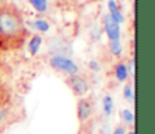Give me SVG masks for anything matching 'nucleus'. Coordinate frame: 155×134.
Wrapping results in <instances>:
<instances>
[{
    "mask_svg": "<svg viewBox=\"0 0 155 134\" xmlns=\"http://www.w3.org/2000/svg\"><path fill=\"white\" fill-rule=\"evenodd\" d=\"M88 68H90L93 72H99V69H101V65H99V62L97 61V60H91V61L88 62Z\"/></svg>",
    "mask_w": 155,
    "mask_h": 134,
    "instance_id": "nucleus-15",
    "label": "nucleus"
},
{
    "mask_svg": "<svg viewBox=\"0 0 155 134\" xmlns=\"http://www.w3.org/2000/svg\"><path fill=\"white\" fill-rule=\"evenodd\" d=\"M120 117H121V121H123L125 125H128V126H131V125L135 122L134 113H132L131 110H128V108H124V110H121L120 111Z\"/></svg>",
    "mask_w": 155,
    "mask_h": 134,
    "instance_id": "nucleus-13",
    "label": "nucleus"
},
{
    "mask_svg": "<svg viewBox=\"0 0 155 134\" xmlns=\"http://www.w3.org/2000/svg\"><path fill=\"white\" fill-rule=\"evenodd\" d=\"M109 49L110 53L114 57H120L123 53V45H121V39L117 41H109Z\"/></svg>",
    "mask_w": 155,
    "mask_h": 134,
    "instance_id": "nucleus-12",
    "label": "nucleus"
},
{
    "mask_svg": "<svg viewBox=\"0 0 155 134\" xmlns=\"http://www.w3.org/2000/svg\"><path fill=\"white\" fill-rule=\"evenodd\" d=\"M114 76L117 79V81L120 83H125L129 77V73H128V68H127V64L123 61H120L117 65L114 67Z\"/></svg>",
    "mask_w": 155,
    "mask_h": 134,
    "instance_id": "nucleus-7",
    "label": "nucleus"
},
{
    "mask_svg": "<svg viewBox=\"0 0 155 134\" xmlns=\"http://www.w3.org/2000/svg\"><path fill=\"white\" fill-rule=\"evenodd\" d=\"M107 10H109V15L113 20L117 22L118 24L124 23L125 18H124L123 11L120 10V7H118V4H117L116 0H107Z\"/></svg>",
    "mask_w": 155,
    "mask_h": 134,
    "instance_id": "nucleus-6",
    "label": "nucleus"
},
{
    "mask_svg": "<svg viewBox=\"0 0 155 134\" xmlns=\"http://www.w3.org/2000/svg\"><path fill=\"white\" fill-rule=\"evenodd\" d=\"M127 134H136V133H135V130H131V132H128Z\"/></svg>",
    "mask_w": 155,
    "mask_h": 134,
    "instance_id": "nucleus-20",
    "label": "nucleus"
},
{
    "mask_svg": "<svg viewBox=\"0 0 155 134\" xmlns=\"http://www.w3.org/2000/svg\"><path fill=\"white\" fill-rule=\"evenodd\" d=\"M113 107H114V102H113V98L110 95H105L104 99H102V108H104V113L106 117H110L113 113Z\"/></svg>",
    "mask_w": 155,
    "mask_h": 134,
    "instance_id": "nucleus-10",
    "label": "nucleus"
},
{
    "mask_svg": "<svg viewBox=\"0 0 155 134\" xmlns=\"http://www.w3.org/2000/svg\"><path fill=\"white\" fill-rule=\"evenodd\" d=\"M4 115H5V111H4V110H0V123H2V121H3V118H4Z\"/></svg>",
    "mask_w": 155,
    "mask_h": 134,
    "instance_id": "nucleus-19",
    "label": "nucleus"
},
{
    "mask_svg": "<svg viewBox=\"0 0 155 134\" xmlns=\"http://www.w3.org/2000/svg\"><path fill=\"white\" fill-rule=\"evenodd\" d=\"M67 84H68V87L71 88V91H72L76 96L83 98L88 92V83H87V80H86L83 76H80L79 73H78V75L68 76Z\"/></svg>",
    "mask_w": 155,
    "mask_h": 134,
    "instance_id": "nucleus-3",
    "label": "nucleus"
},
{
    "mask_svg": "<svg viewBox=\"0 0 155 134\" xmlns=\"http://www.w3.org/2000/svg\"><path fill=\"white\" fill-rule=\"evenodd\" d=\"M76 114H78V119L80 123H84L93 114V103L90 99L87 98H80L78 102V108H76Z\"/></svg>",
    "mask_w": 155,
    "mask_h": 134,
    "instance_id": "nucleus-5",
    "label": "nucleus"
},
{
    "mask_svg": "<svg viewBox=\"0 0 155 134\" xmlns=\"http://www.w3.org/2000/svg\"><path fill=\"white\" fill-rule=\"evenodd\" d=\"M104 29H105V33H106L107 38L109 41H117V39H121V29H120V24L117 22H114L110 15H105L104 18Z\"/></svg>",
    "mask_w": 155,
    "mask_h": 134,
    "instance_id": "nucleus-4",
    "label": "nucleus"
},
{
    "mask_svg": "<svg viewBox=\"0 0 155 134\" xmlns=\"http://www.w3.org/2000/svg\"><path fill=\"white\" fill-rule=\"evenodd\" d=\"M123 95L125 98V100L128 102H134V98H135V94H134V88H132V84H127L123 89Z\"/></svg>",
    "mask_w": 155,
    "mask_h": 134,
    "instance_id": "nucleus-14",
    "label": "nucleus"
},
{
    "mask_svg": "<svg viewBox=\"0 0 155 134\" xmlns=\"http://www.w3.org/2000/svg\"><path fill=\"white\" fill-rule=\"evenodd\" d=\"M29 4L33 7V10L40 14L46 12L48 10V0H29Z\"/></svg>",
    "mask_w": 155,
    "mask_h": 134,
    "instance_id": "nucleus-11",
    "label": "nucleus"
},
{
    "mask_svg": "<svg viewBox=\"0 0 155 134\" xmlns=\"http://www.w3.org/2000/svg\"><path fill=\"white\" fill-rule=\"evenodd\" d=\"M42 37L40 34H34L29 41V45H27V49H29L30 54L31 56H35V54L40 51L41 49V45H42Z\"/></svg>",
    "mask_w": 155,
    "mask_h": 134,
    "instance_id": "nucleus-8",
    "label": "nucleus"
},
{
    "mask_svg": "<svg viewBox=\"0 0 155 134\" xmlns=\"http://www.w3.org/2000/svg\"><path fill=\"white\" fill-rule=\"evenodd\" d=\"M113 134H125V129L123 126H117L114 129V132H113Z\"/></svg>",
    "mask_w": 155,
    "mask_h": 134,
    "instance_id": "nucleus-17",
    "label": "nucleus"
},
{
    "mask_svg": "<svg viewBox=\"0 0 155 134\" xmlns=\"http://www.w3.org/2000/svg\"><path fill=\"white\" fill-rule=\"evenodd\" d=\"M49 65H51L53 69L59 70V72L67 73L68 76L78 75L79 73V67L74 60H71L67 56H61V54H54L51 57L49 60Z\"/></svg>",
    "mask_w": 155,
    "mask_h": 134,
    "instance_id": "nucleus-2",
    "label": "nucleus"
},
{
    "mask_svg": "<svg viewBox=\"0 0 155 134\" xmlns=\"http://www.w3.org/2000/svg\"><path fill=\"white\" fill-rule=\"evenodd\" d=\"M23 16L16 7L5 4L0 8V50H15L27 38Z\"/></svg>",
    "mask_w": 155,
    "mask_h": 134,
    "instance_id": "nucleus-1",
    "label": "nucleus"
},
{
    "mask_svg": "<svg viewBox=\"0 0 155 134\" xmlns=\"http://www.w3.org/2000/svg\"><path fill=\"white\" fill-rule=\"evenodd\" d=\"M30 26L40 33H46L51 30V23L46 19H35V20L30 22Z\"/></svg>",
    "mask_w": 155,
    "mask_h": 134,
    "instance_id": "nucleus-9",
    "label": "nucleus"
},
{
    "mask_svg": "<svg viewBox=\"0 0 155 134\" xmlns=\"http://www.w3.org/2000/svg\"><path fill=\"white\" fill-rule=\"evenodd\" d=\"M101 134H109V129H107V126H104L101 129Z\"/></svg>",
    "mask_w": 155,
    "mask_h": 134,
    "instance_id": "nucleus-18",
    "label": "nucleus"
},
{
    "mask_svg": "<svg viewBox=\"0 0 155 134\" xmlns=\"http://www.w3.org/2000/svg\"><path fill=\"white\" fill-rule=\"evenodd\" d=\"M127 68H128L129 75L135 76V60H131V61H129V65H127Z\"/></svg>",
    "mask_w": 155,
    "mask_h": 134,
    "instance_id": "nucleus-16",
    "label": "nucleus"
}]
</instances>
